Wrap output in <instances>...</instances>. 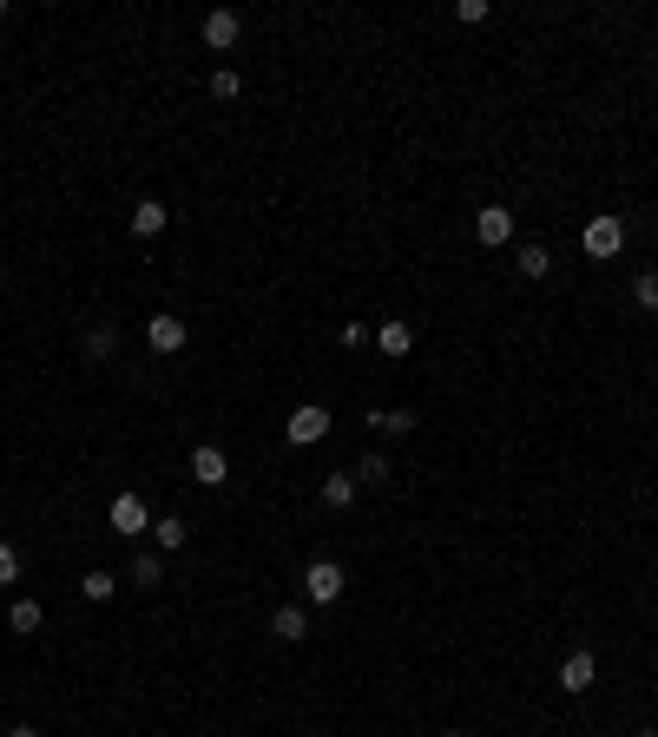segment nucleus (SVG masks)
Returning a JSON list of instances; mask_svg holds the SVG:
<instances>
[{"instance_id": "f257e3e1", "label": "nucleus", "mask_w": 658, "mask_h": 737, "mask_svg": "<svg viewBox=\"0 0 658 737\" xmlns=\"http://www.w3.org/2000/svg\"><path fill=\"white\" fill-rule=\"evenodd\" d=\"M580 251H586V257H619V251H626V218L599 211V218L580 231Z\"/></svg>"}, {"instance_id": "f03ea898", "label": "nucleus", "mask_w": 658, "mask_h": 737, "mask_svg": "<svg viewBox=\"0 0 658 737\" xmlns=\"http://www.w3.org/2000/svg\"><path fill=\"white\" fill-rule=\"evenodd\" d=\"M343 566H336V560H310V566H303V593H310L316 599V606H336V599H343Z\"/></svg>"}, {"instance_id": "7ed1b4c3", "label": "nucleus", "mask_w": 658, "mask_h": 737, "mask_svg": "<svg viewBox=\"0 0 658 737\" xmlns=\"http://www.w3.org/2000/svg\"><path fill=\"white\" fill-rule=\"evenodd\" d=\"M106 520H112V534H119V540H132V534H145V527H152V507H145L139 494H112Z\"/></svg>"}, {"instance_id": "20e7f679", "label": "nucleus", "mask_w": 658, "mask_h": 737, "mask_svg": "<svg viewBox=\"0 0 658 737\" xmlns=\"http://www.w3.org/2000/svg\"><path fill=\"white\" fill-rule=\"evenodd\" d=\"M474 237H481L487 251L514 244V211H507V204H487V211H474Z\"/></svg>"}, {"instance_id": "39448f33", "label": "nucleus", "mask_w": 658, "mask_h": 737, "mask_svg": "<svg viewBox=\"0 0 658 737\" xmlns=\"http://www.w3.org/2000/svg\"><path fill=\"white\" fill-rule=\"evenodd\" d=\"M145 343H152V349H158V356H178V349H185V343H191V330H185V316H172V310H165V316H152V323H145Z\"/></svg>"}, {"instance_id": "423d86ee", "label": "nucleus", "mask_w": 658, "mask_h": 737, "mask_svg": "<svg viewBox=\"0 0 658 737\" xmlns=\"http://www.w3.org/2000/svg\"><path fill=\"white\" fill-rule=\"evenodd\" d=\"M191 481H198V487H224V481H231V461H224V448H211V441H204V448H191Z\"/></svg>"}, {"instance_id": "0eeeda50", "label": "nucleus", "mask_w": 658, "mask_h": 737, "mask_svg": "<svg viewBox=\"0 0 658 737\" xmlns=\"http://www.w3.org/2000/svg\"><path fill=\"white\" fill-rule=\"evenodd\" d=\"M329 435V408L323 402H303L297 415H290V441H297V448H310V441H323Z\"/></svg>"}, {"instance_id": "6e6552de", "label": "nucleus", "mask_w": 658, "mask_h": 737, "mask_svg": "<svg viewBox=\"0 0 658 737\" xmlns=\"http://www.w3.org/2000/svg\"><path fill=\"white\" fill-rule=\"evenodd\" d=\"M237 33H244V20H237L231 7H218V14H204V47L231 53V47H237Z\"/></svg>"}, {"instance_id": "1a4fd4ad", "label": "nucleus", "mask_w": 658, "mask_h": 737, "mask_svg": "<svg viewBox=\"0 0 658 737\" xmlns=\"http://www.w3.org/2000/svg\"><path fill=\"white\" fill-rule=\"evenodd\" d=\"M593 678H599L593 652H566V665H560V691H593Z\"/></svg>"}, {"instance_id": "9d476101", "label": "nucleus", "mask_w": 658, "mask_h": 737, "mask_svg": "<svg viewBox=\"0 0 658 737\" xmlns=\"http://www.w3.org/2000/svg\"><path fill=\"white\" fill-rule=\"evenodd\" d=\"M270 632H277L283 645L310 639V612H303V606H277V612H270Z\"/></svg>"}, {"instance_id": "9b49d317", "label": "nucleus", "mask_w": 658, "mask_h": 737, "mask_svg": "<svg viewBox=\"0 0 658 737\" xmlns=\"http://www.w3.org/2000/svg\"><path fill=\"white\" fill-rule=\"evenodd\" d=\"M165 224H172V211H165V198H139V204H132V231H139V237H158V231H165Z\"/></svg>"}, {"instance_id": "f8f14e48", "label": "nucleus", "mask_w": 658, "mask_h": 737, "mask_svg": "<svg viewBox=\"0 0 658 737\" xmlns=\"http://www.w3.org/2000/svg\"><path fill=\"white\" fill-rule=\"evenodd\" d=\"M376 349H382V356H408V349H415V330H408L402 316H382V330H376Z\"/></svg>"}, {"instance_id": "ddd939ff", "label": "nucleus", "mask_w": 658, "mask_h": 737, "mask_svg": "<svg viewBox=\"0 0 658 737\" xmlns=\"http://www.w3.org/2000/svg\"><path fill=\"white\" fill-rule=\"evenodd\" d=\"M323 507H329V514L356 507V474H329V481H323Z\"/></svg>"}, {"instance_id": "4468645a", "label": "nucleus", "mask_w": 658, "mask_h": 737, "mask_svg": "<svg viewBox=\"0 0 658 737\" xmlns=\"http://www.w3.org/2000/svg\"><path fill=\"white\" fill-rule=\"evenodd\" d=\"M369 428H376V435H408V428H415V408H369Z\"/></svg>"}, {"instance_id": "2eb2a0df", "label": "nucleus", "mask_w": 658, "mask_h": 737, "mask_svg": "<svg viewBox=\"0 0 658 737\" xmlns=\"http://www.w3.org/2000/svg\"><path fill=\"white\" fill-rule=\"evenodd\" d=\"M514 264H520V277H533V283H540V277L553 270V257H547V244H520V251H514Z\"/></svg>"}, {"instance_id": "dca6fc26", "label": "nucleus", "mask_w": 658, "mask_h": 737, "mask_svg": "<svg viewBox=\"0 0 658 737\" xmlns=\"http://www.w3.org/2000/svg\"><path fill=\"white\" fill-rule=\"evenodd\" d=\"M185 534H191V527H185V520H178V514L152 520V540H158V553H178V547H185Z\"/></svg>"}, {"instance_id": "f3484780", "label": "nucleus", "mask_w": 658, "mask_h": 737, "mask_svg": "<svg viewBox=\"0 0 658 737\" xmlns=\"http://www.w3.org/2000/svg\"><path fill=\"white\" fill-rule=\"evenodd\" d=\"M7 626H14V632H40V626H47V612H40V599H14V612H7Z\"/></svg>"}, {"instance_id": "a211bd4d", "label": "nucleus", "mask_w": 658, "mask_h": 737, "mask_svg": "<svg viewBox=\"0 0 658 737\" xmlns=\"http://www.w3.org/2000/svg\"><path fill=\"white\" fill-rule=\"evenodd\" d=\"M158 580H165V553H139V560H132V586H158Z\"/></svg>"}, {"instance_id": "6ab92c4d", "label": "nucleus", "mask_w": 658, "mask_h": 737, "mask_svg": "<svg viewBox=\"0 0 658 737\" xmlns=\"http://www.w3.org/2000/svg\"><path fill=\"white\" fill-rule=\"evenodd\" d=\"M632 303H639L645 316H658V270H639V277H632Z\"/></svg>"}, {"instance_id": "aec40b11", "label": "nucleus", "mask_w": 658, "mask_h": 737, "mask_svg": "<svg viewBox=\"0 0 658 737\" xmlns=\"http://www.w3.org/2000/svg\"><path fill=\"white\" fill-rule=\"evenodd\" d=\"M389 474H395V468H389L382 455H362V461H356V487H382Z\"/></svg>"}, {"instance_id": "412c9836", "label": "nucleus", "mask_w": 658, "mask_h": 737, "mask_svg": "<svg viewBox=\"0 0 658 737\" xmlns=\"http://www.w3.org/2000/svg\"><path fill=\"white\" fill-rule=\"evenodd\" d=\"M79 593L93 599V606H106V599L119 593V580H112V573H86V580H79Z\"/></svg>"}, {"instance_id": "4be33fe9", "label": "nucleus", "mask_w": 658, "mask_h": 737, "mask_svg": "<svg viewBox=\"0 0 658 737\" xmlns=\"http://www.w3.org/2000/svg\"><path fill=\"white\" fill-rule=\"evenodd\" d=\"M112 349H119V336H112L106 323H99V330H86V356H93V362H106Z\"/></svg>"}, {"instance_id": "5701e85b", "label": "nucleus", "mask_w": 658, "mask_h": 737, "mask_svg": "<svg viewBox=\"0 0 658 737\" xmlns=\"http://www.w3.org/2000/svg\"><path fill=\"white\" fill-rule=\"evenodd\" d=\"M244 93V79L231 73V66H218V73H211V99H237Z\"/></svg>"}, {"instance_id": "b1692460", "label": "nucleus", "mask_w": 658, "mask_h": 737, "mask_svg": "<svg viewBox=\"0 0 658 737\" xmlns=\"http://www.w3.org/2000/svg\"><path fill=\"white\" fill-rule=\"evenodd\" d=\"M14 580H20V553L0 540V586H14Z\"/></svg>"}, {"instance_id": "393cba45", "label": "nucleus", "mask_w": 658, "mask_h": 737, "mask_svg": "<svg viewBox=\"0 0 658 737\" xmlns=\"http://www.w3.org/2000/svg\"><path fill=\"white\" fill-rule=\"evenodd\" d=\"M369 336H376V330H369V323H343V349H362V343H369Z\"/></svg>"}, {"instance_id": "a878e982", "label": "nucleus", "mask_w": 658, "mask_h": 737, "mask_svg": "<svg viewBox=\"0 0 658 737\" xmlns=\"http://www.w3.org/2000/svg\"><path fill=\"white\" fill-rule=\"evenodd\" d=\"M455 14H461V20H468V27H481V20H487V0H461Z\"/></svg>"}, {"instance_id": "bb28decb", "label": "nucleus", "mask_w": 658, "mask_h": 737, "mask_svg": "<svg viewBox=\"0 0 658 737\" xmlns=\"http://www.w3.org/2000/svg\"><path fill=\"white\" fill-rule=\"evenodd\" d=\"M7 737H40V731H33V724H14V731H7Z\"/></svg>"}, {"instance_id": "cd10ccee", "label": "nucleus", "mask_w": 658, "mask_h": 737, "mask_svg": "<svg viewBox=\"0 0 658 737\" xmlns=\"http://www.w3.org/2000/svg\"><path fill=\"white\" fill-rule=\"evenodd\" d=\"M441 737H468V731H441Z\"/></svg>"}, {"instance_id": "c85d7f7f", "label": "nucleus", "mask_w": 658, "mask_h": 737, "mask_svg": "<svg viewBox=\"0 0 658 737\" xmlns=\"http://www.w3.org/2000/svg\"><path fill=\"white\" fill-rule=\"evenodd\" d=\"M639 737H658V731H639Z\"/></svg>"}]
</instances>
